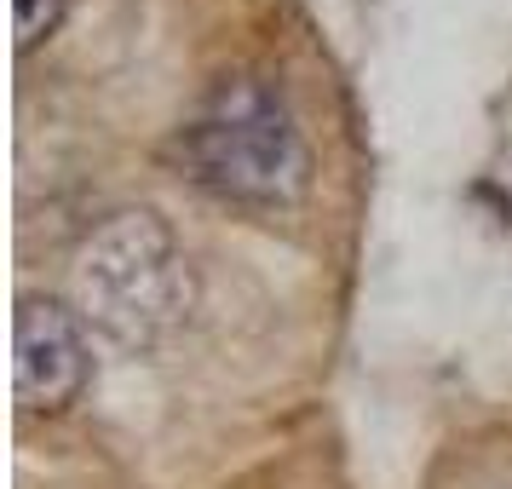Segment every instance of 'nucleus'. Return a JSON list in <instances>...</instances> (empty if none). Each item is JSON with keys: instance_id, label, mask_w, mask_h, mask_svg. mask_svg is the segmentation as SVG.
Returning <instances> with one entry per match:
<instances>
[{"instance_id": "f257e3e1", "label": "nucleus", "mask_w": 512, "mask_h": 489, "mask_svg": "<svg viewBox=\"0 0 512 489\" xmlns=\"http://www.w3.org/2000/svg\"><path fill=\"white\" fill-rule=\"evenodd\" d=\"M173 156L185 162L196 185H208L225 202L248 208H282L305 190L311 156L294 127V110L265 75H225L202 110L179 127Z\"/></svg>"}, {"instance_id": "f03ea898", "label": "nucleus", "mask_w": 512, "mask_h": 489, "mask_svg": "<svg viewBox=\"0 0 512 489\" xmlns=\"http://www.w3.org/2000/svg\"><path fill=\"white\" fill-rule=\"evenodd\" d=\"M75 311L116 346H162L190 311V265L162 213H110L75 254Z\"/></svg>"}, {"instance_id": "7ed1b4c3", "label": "nucleus", "mask_w": 512, "mask_h": 489, "mask_svg": "<svg viewBox=\"0 0 512 489\" xmlns=\"http://www.w3.org/2000/svg\"><path fill=\"white\" fill-rule=\"evenodd\" d=\"M87 334H81V311L47 300V294H24L18 317H12V392L29 415H58L70 409L81 386H87Z\"/></svg>"}, {"instance_id": "20e7f679", "label": "nucleus", "mask_w": 512, "mask_h": 489, "mask_svg": "<svg viewBox=\"0 0 512 489\" xmlns=\"http://www.w3.org/2000/svg\"><path fill=\"white\" fill-rule=\"evenodd\" d=\"M64 18V0H12V35H18V52H29L41 35H52Z\"/></svg>"}]
</instances>
